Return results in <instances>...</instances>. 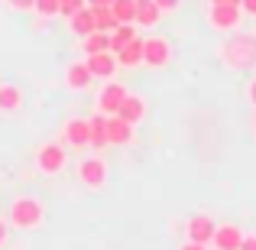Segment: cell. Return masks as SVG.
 I'll return each instance as SVG.
<instances>
[{"instance_id": "obj_1", "label": "cell", "mask_w": 256, "mask_h": 250, "mask_svg": "<svg viewBox=\"0 0 256 250\" xmlns=\"http://www.w3.org/2000/svg\"><path fill=\"white\" fill-rule=\"evenodd\" d=\"M218 59L230 72L256 69V30H237L227 33V39L218 46Z\"/></svg>"}, {"instance_id": "obj_2", "label": "cell", "mask_w": 256, "mask_h": 250, "mask_svg": "<svg viewBox=\"0 0 256 250\" xmlns=\"http://www.w3.org/2000/svg\"><path fill=\"white\" fill-rule=\"evenodd\" d=\"M46 201L36 195H16L6 208V221L13 231H39L46 224Z\"/></svg>"}, {"instance_id": "obj_3", "label": "cell", "mask_w": 256, "mask_h": 250, "mask_svg": "<svg viewBox=\"0 0 256 250\" xmlns=\"http://www.w3.org/2000/svg\"><path fill=\"white\" fill-rule=\"evenodd\" d=\"M32 166H36V172L46 175V179L62 175L65 166H68V146L58 143V140H46V143H39L36 156H32Z\"/></svg>"}, {"instance_id": "obj_4", "label": "cell", "mask_w": 256, "mask_h": 250, "mask_svg": "<svg viewBox=\"0 0 256 250\" xmlns=\"http://www.w3.org/2000/svg\"><path fill=\"white\" fill-rule=\"evenodd\" d=\"M78 172V182H82L84 188H91V192H100V188L107 185V179H110V166H107V159L100 156V153H91V156H82L75 166Z\"/></svg>"}, {"instance_id": "obj_5", "label": "cell", "mask_w": 256, "mask_h": 250, "mask_svg": "<svg viewBox=\"0 0 256 250\" xmlns=\"http://www.w3.org/2000/svg\"><path fill=\"white\" fill-rule=\"evenodd\" d=\"M244 17L246 13L237 4H211L208 7V26L214 33H224V36L227 33H237L244 26Z\"/></svg>"}, {"instance_id": "obj_6", "label": "cell", "mask_w": 256, "mask_h": 250, "mask_svg": "<svg viewBox=\"0 0 256 250\" xmlns=\"http://www.w3.org/2000/svg\"><path fill=\"white\" fill-rule=\"evenodd\" d=\"M172 62V43L166 36H146L143 39V65L150 69H166Z\"/></svg>"}, {"instance_id": "obj_7", "label": "cell", "mask_w": 256, "mask_h": 250, "mask_svg": "<svg viewBox=\"0 0 256 250\" xmlns=\"http://www.w3.org/2000/svg\"><path fill=\"white\" fill-rule=\"evenodd\" d=\"M62 143L72 146V150H84V146H91V120L68 117L62 124Z\"/></svg>"}, {"instance_id": "obj_8", "label": "cell", "mask_w": 256, "mask_h": 250, "mask_svg": "<svg viewBox=\"0 0 256 250\" xmlns=\"http://www.w3.org/2000/svg\"><path fill=\"white\" fill-rule=\"evenodd\" d=\"M126 94H130V91H126V85H120L117 78L104 82V88L98 91V111H100V114H107V117H110V114H117Z\"/></svg>"}, {"instance_id": "obj_9", "label": "cell", "mask_w": 256, "mask_h": 250, "mask_svg": "<svg viewBox=\"0 0 256 250\" xmlns=\"http://www.w3.org/2000/svg\"><path fill=\"white\" fill-rule=\"evenodd\" d=\"M84 62H88V69H91V75L98 78V82H110V78L117 75V69H120L117 56H114L110 49L94 52V56H84Z\"/></svg>"}, {"instance_id": "obj_10", "label": "cell", "mask_w": 256, "mask_h": 250, "mask_svg": "<svg viewBox=\"0 0 256 250\" xmlns=\"http://www.w3.org/2000/svg\"><path fill=\"white\" fill-rule=\"evenodd\" d=\"M214 227H218V221H214L211 214H192V218L185 221V240H194V244H211Z\"/></svg>"}, {"instance_id": "obj_11", "label": "cell", "mask_w": 256, "mask_h": 250, "mask_svg": "<svg viewBox=\"0 0 256 250\" xmlns=\"http://www.w3.org/2000/svg\"><path fill=\"white\" fill-rule=\"evenodd\" d=\"M240 244H244V231H240V224H234V221H224V224L214 227L211 250H240Z\"/></svg>"}, {"instance_id": "obj_12", "label": "cell", "mask_w": 256, "mask_h": 250, "mask_svg": "<svg viewBox=\"0 0 256 250\" xmlns=\"http://www.w3.org/2000/svg\"><path fill=\"white\" fill-rule=\"evenodd\" d=\"M107 140H110V146H130L133 140H136L133 124H126L120 114H110V117H107Z\"/></svg>"}, {"instance_id": "obj_13", "label": "cell", "mask_w": 256, "mask_h": 250, "mask_svg": "<svg viewBox=\"0 0 256 250\" xmlns=\"http://www.w3.org/2000/svg\"><path fill=\"white\" fill-rule=\"evenodd\" d=\"M91 85H94V75L88 69V62H68V69H65V88L68 91H88Z\"/></svg>"}, {"instance_id": "obj_14", "label": "cell", "mask_w": 256, "mask_h": 250, "mask_svg": "<svg viewBox=\"0 0 256 250\" xmlns=\"http://www.w3.org/2000/svg\"><path fill=\"white\" fill-rule=\"evenodd\" d=\"M23 88L16 82H0V114H16L23 111Z\"/></svg>"}, {"instance_id": "obj_15", "label": "cell", "mask_w": 256, "mask_h": 250, "mask_svg": "<svg viewBox=\"0 0 256 250\" xmlns=\"http://www.w3.org/2000/svg\"><path fill=\"white\" fill-rule=\"evenodd\" d=\"M120 117H124L126 120V124H133V127H136L140 124V120H143L146 117V101L143 98H140V94H126V98H124V104H120Z\"/></svg>"}, {"instance_id": "obj_16", "label": "cell", "mask_w": 256, "mask_h": 250, "mask_svg": "<svg viewBox=\"0 0 256 250\" xmlns=\"http://www.w3.org/2000/svg\"><path fill=\"white\" fill-rule=\"evenodd\" d=\"M159 20H162V10L156 7V0H136V26L156 30Z\"/></svg>"}, {"instance_id": "obj_17", "label": "cell", "mask_w": 256, "mask_h": 250, "mask_svg": "<svg viewBox=\"0 0 256 250\" xmlns=\"http://www.w3.org/2000/svg\"><path fill=\"white\" fill-rule=\"evenodd\" d=\"M91 120V150L94 153H100V150H107L110 146V140H107V114H94V117H88Z\"/></svg>"}, {"instance_id": "obj_18", "label": "cell", "mask_w": 256, "mask_h": 250, "mask_svg": "<svg viewBox=\"0 0 256 250\" xmlns=\"http://www.w3.org/2000/svg\"><path fill=\"white\" fill-rule=\"evenodd\" d=\"M136 36H140V33H136V23H117L110 30V52L117 56V52L124 49V46H130Z\"/></svg>"}, {"instance_id": "obj_19", "label": "cell", "mask_w": 256, "mask_h": 250, "mask_svg": "<svg viewBox=\"0 0 256 250\" xmlns=\"http://www.w3.org/2000/svg\"><path fill=\"white\" fill-rule=\"evenodd\" d=\"M117 62H120V69H136V65H143V36H136L130 46H124V49L117 52Z\"/></svg>"}, {"instance_id": "obj_20", "label": "cell", "mask_w": 256, "mask_h": 250, "mask_svg": "<svg viewBox=\"0 0 256 250\" xmlns=\"http://www.w3.org/2000/svg\"><path fill=\"white\" fill-rule=\"evenodd\" d=\"M78 46H82V52L84 56H94V52H104V49H110V33H104V30H94V33H88V36L78 39Z\"/></svg>"}, {"instance_id": "obj_21", "label": "cell", "mask_w": 256, "mask_h": 250, "mask_svg": "<svg viewBox=\"0 0 256 250\" xmlns=\"http://www.w3.org/2000/svg\"><path fill=\"white\" fill-rule=\"evenodd\" d=\"M68 30L75 33L78 39H82V36H88V33H94V30H98V23H94V10H91V7H84V10H78L75 17L68 20Z\"/></svg>"}, {"instance_id": "obj_22", "label": "cell", "mask_w": 256, "mask_h": 250, "mask_svg": "<svg viewBox=\"0 0 256 250\" xmlns=\"http://www.w3.org/2000/svg\"><path fill=\"white\" fill-rule=\"evenodd\" d=\"M117 23H136V0H114L110 4Z\"/></svg>"}, {"instance_id": "obj_23", "label": "cell", "mask_w": 256, "mask_h": 250, "mask_svg": "<svg viewBox=\"0 0 256 250\" xmlns=\"http://www.w3.org/2000/svg\"><path fill=\"white\" fill-rule=\"evenodd\" d=\"M91 10H94V7H91ZM94 23H98V30L110 33L114 26H117V17H114L110 7H98V10H94Z\"/></svg>"}, {"instance_id": "obj_24", "label": "cell", "mask_w": 256, "mask_h": 250, "mask_svg": "<svg viewBox=\"0 0 256 250\" xmlns=\"http://www.w3.org/2000/svg\"><path fill=\"white\" fill-rule=\"evenodd\" d=\"M32 13L42 17V20L58 17V0H36V4H32Z\"/></svg>"}, {"instance_id": "obj_25", "label": "cell", "mask_w": 256, "mask_h": 250, "mask_svg": "<svg viewBox=\"0 0 256 250\" xmlns=\"http://www.w3.org/2000/svg\"><path fill=\"white\" fill-rule=\"evenodd\" d=\"M84 0H58V17H65V20H72L78 10H84Z\"/></svg>"}, {"instance_id": "obj_26", "label": "cell", "mask_w": 256, "mask_h": 250, "mask_svg": "<svg viewBox=\"0 0 256 250\" xmlns=\"http://www.w3.org/2000/svg\"><path fill=\"white\" fill-rule=\"evenodd\" d=\"M156 7H159V10H162V17H166V13H178L182 0H156Z\"/></svg>"}, {"instance_id": "obj_27", "label": "cell", "mask_w": 256, "mask_h": 250, "mask_svg": "<svg viewBox=\"0 0 256 250\" xmlns=\"http://www.w3.org/2000/svg\"><path fill=\"white\" fill-rule=\"evenodd\" d=\"M244 94H246V104H250V107H256V75L250 78V82H246Z\"/></svg>"}, {"instance_id": "obj_28", "label": "cell", "mask_w": 256, "mask_h": 250, "mask_svg": "<svg viewBox=\"0 0 256 250\" xmlns=\"http://www.w3.org/2000/svg\"><path fill=\"white\" fill-rule=\"evenodd\" d=\"M10 231H13V227H10V221H4V218H0V250L10 244Z\"/></svg>"}, {"instance_id": "obj_29", "label": "cell", "mask_w": 256, "mask_h": 250, "mask_svg": "<svg viewBox=\"0 0 256 250\" xmlns=\"http://www.w3.org/2000/svg\"><path fill=\"white\" fill-rule=\"evenodd\" d=\"M4 4L10 7V10H20V13H23V10H32V4H36V0H4Z\"/></svg>"}, {"instance_id": "obj_30", "label": "cell", "mask_w": 256, "mask_h": 250, "mask_svg": "<svg viewBox=\"0 0 256 250\" xmlns=\"http://www.w3.org/2000/svg\"><path fill=\"white\" fill-rule=\"evenodd\" d=\"M240 10H244L246 17H256V0H240Z\"/></svg>"}, {"instance_id": "obj_31", "label": "cell", "mask_w": 256, "mask_h": 250, "mask_svg": "<svg viewBox=\"0 0 256 250\" xmlns=\"http://www.w3.org/2000/svg\"><path fill=\"white\" fill-rule=\"evenodd\" d=\"M240 250H256V234H244V244Z\"/></svg>"}, {"instance_id": "obj_32", "label": "cell", "mask_w": 256, "mask_h": 250, "mask_svg": "<svg viewBox=\"0 0 256 250\" xmlns=\"http://www.w3.org/2000/svg\"><path fill=\"white\" fill-rule=\"evenodd\" d=\"M178 250H208V244H194V240H185Z\"/></svg>"}, {"instance_id": "obj_33", "label": "cell", "mask_w": 256, "mask_h": 250, "mask_svg": "<svg viewBox=\"0 0 256 250\" xmlns=\"http://www.w3.org/2000/svg\"><path fill=\"white\" fill-rule=\"evenodd\" d=\"M84 4H88V7H94V10H98V7H110L114 0H84Z\"/></svg>"}, {"instance_id": "obj_34", "label": "cell", "mask_w": 256, "mask_h": 250, "mask_svg": "<svg viewBox=\"0 0 256 250\" xmlns=\"http://www.w3.org/2000/svg\"><path fill=\"white\" fill-rule=\"evenodd\" d=\"M250 130L256 133V107H253V117H250Z\"/></svg>"}, {"instance_id": "obj_35", "label": "cell", "mask_w": 256, "mask_h": 250, "mask_svg": "<svg viewBox=\"0 0 256 250\" xmlns=\"http://www.w3.org/2000/svg\"><path fill=\"white\" fill-rule=\"evenodd\" d=\"M211 4H237L240 7V0H211Z\"/></svg>"}]
</instances>
